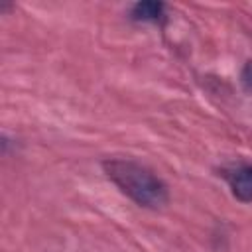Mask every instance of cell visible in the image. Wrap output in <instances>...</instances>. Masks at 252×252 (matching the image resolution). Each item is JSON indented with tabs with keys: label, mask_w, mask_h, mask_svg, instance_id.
Wrapping results in <instances>:
<instances>
[{
	"label": "cell",
	"mask_w": 252,
	"mask_h": 252,
	"mask_svg": "<svg viewBox=\"0 0 252 252\" xmlns=\"http://www.w3.org/2000/svg\"><path fill=\"white\" fill-rule=\"evenodd\" d=\"M242 79H244V85H246V89H252V63H248V65H246Z\"/></svg>",
	"instance_id": "277c9868"
},
{
	"label": "cell",
	"mask_w": 252,
	"mask_h": 252,
	"mask_svg": "<svg viewBox=\"0 0 252 252\" xmlns=\"http://www.w3.org/2000/svg\"><path fill=\"white\" fill-rule=\"evenodd\" d=\"M230 187L238 201H244V203L252 201V165L236 169L230 179Z\"/></svg>",
	"instance_id": "7a4b0ae2"
},
{
	"label": "cell",
	"mask_w": 252,
	"mask_h": 252,
	"mask_svg": "<svg viewBox=\"0 0 252 252\" xmlns=\"http://www.w3.org/2000/svg\"><path fill=\"white\" fill-rule=\"evenodd\" d=\"M108 179H112L122 193L142 207H161L167 201L165 185L146 167L130 159H106L102 163Z\"/></svg>",
	"instance_id": "6da1fadb"
},
{
	"label": "cell",
	"mask_w": 252,
	"mask_h": 252,
	"mask_svg": "<svg viewBox=\"0 0 252 252\" xmlns=\"http://www.w3.org/2000/svg\"><path fill=\"white\" fill-rule=\"evenodd\" d=\"M161 10H163V4H159V2H140L134 6L132 18L142 20V22H152L161 16Z\"/></svg>",
	"instance_id": "3957f363"
}]
</instances>
